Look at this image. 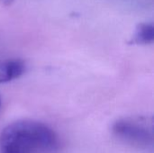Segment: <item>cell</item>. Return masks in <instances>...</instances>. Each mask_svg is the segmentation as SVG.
Masks as SVG:
<instances>
[{"mask_svg": "<svg viewBox=\"0 0 154 153\" xmlns=\"http://www.w3.org/2000/svg\"><path fill=\"white\" fill-rule=\"evenodd\" d=\"M59 146L55 132L35 120H18L5 126L0 133L1 153H41Z\"/></svg>", "mask_w": 154, "mask_h": 153, "instance_id": "obj_1", "label": "cell"}, {"mask_svg": "<svg viewBox=\"0 0 154 153\" xmlns=\"http://www.w3.org/2000/svg\"><path fill=\"white\" fill-rule=\"evenodd\" d=\"M113 134L120 141L136 149L152 151L153 122L143 116L125 117L116 120L112 125Z\"/></svg>", "mask_w": 154, "mask_h": 153, "instance_id": "obj_2", "label": "cell"}, {"mask_svg": "<svg viewBox=\"0 0 154 153\" xmlns=\"http://www.w3.org/2000/svg\"><path fill=\"white\" fill-rule=\"evenodd\" d=\"M25 63L21 60H0V84L20 78L25 71Z\"/></svg>", "mask_w": 154, "mask_h": 153, "instance_id": "obj_3", "label": "cell"}, {"mask_svg": "<svg viewBox=\"0 0 154 153\" xmlns=\"http://www.w3.org/2000/svg\"><path fill=\"white\" fill-rule=\"evenodd\" d=\"M154 41V27L152 23H141L137 24L131 43L137 45L151 44Z\"/></svg>", "mask_w": 154, "mask_h": 153, "instance_id": "obj_4", "label": "cell"}, {"mask_svg": "<svg viewBox=\"0 0 154 153\" xmlns=\"http://www.w3.org/2000/svg\"><path fill=\"white\" fill-rule=\"evenodd\" d=\"M14 0H0V3L3 5H5V6H8L10 5H12L14 3Z\"/></svg>", "mask_w": 154, "mask_h": 153, "instance_id": "obj_5", "label": "cell"}, {"mask_svg": "<svg viewBox=\"0 0 154 153\" xmlns=\"http://www.w3.org/2000/svg\"><path fill=\"white\" fill-rule=\"evenodd\" d=\"M0 106H1V99H0Z\"/></svg>", "mask_w": 154, "mask_h": 153, "instance_id": "obj_6", "label": "cell"}]
</instances>
